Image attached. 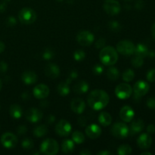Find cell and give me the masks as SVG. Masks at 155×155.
Segmentation results:
<instances>
[{"label": "cell", "mask_w": 155, "mask_h": 155, "mask_svg": "<svg viewBox=\"0 0 155 155\" xmlns=\"http://www.w3.org/2000/svg\"><path fill=\"white\" fill-rule=\"evenodd\" d=\"M109 95L105 91L95 89L92 91L88 96V104L95 110H100L108 104Z\"/></svg>", "instance_id": "1"}, {"label": "cell", "mask_w": 155, "mask_h": 155, "mask_svg": "<svg viewBox=\"0 0 155 155\" xmlns=\"http://www.w3.org/2000/svg\"><path fill=\"white\" fill-rule=\"evenodd\" d=\"M99 58L104 65L111 66L115 64L118 60V52L112 46H106L101 48L99 53Z\"/></svg>", "instance_id": "2"}, {"label": "cell", "mask_w": 155, "mask_h": 155, "mask_svg": "<svg viewBox=\"0 0 155 155\" xmlns=\"http://www.w3.org/2000/svg\"><path fill=\"white\" fill-rule=\"evenodd\" d=\"M59 150L58 144L54 139H47L40 145V151L46 155H55Z\"/></svg>", "instance_id": "3"}, {"label": "cell", "mask_w": 155, "mask_h": 155, "mask_svg": "<svg viewBox=\"0 0 155 155\" xmlns=\"http://www.w3.org/2000/svg\"><path fill=\"white\" fill-rule=\"evenodd\" d=\"M19 21L24 24H31L35 22L36 19V13L33 8H24L18 14Z\"/></svg>", "instance_id": "4"}, {"label": "cell", "mask_w": 155, "mask_h": 155, "mask_svg": "<svg viewBox=\"0 0 155 155\" xmlns=\"http://www.w3.org/2000/svg\"><path fill=\"white\" fill-rule=\"evenodd\" d=\"M135 48L136 45H134L133 42L131 41L125 40L120 41L117 44V51L118 53L123 54V55L130 56L134 54L135 52Z\"/></svg>", "instance_id": "5"}, {"label": "cell", "mask_w": 155, "mask_h": 155, "mask_svg": "<svg viewBox=\"0 0 155 155\" xmlns=\"http://www.w3.org/2000/svg\"><path fill=\"white\" fill-rule=\"evenodd\" d=\"M112 135L118 139H125L130 134V129L124 123L118 122L114 124L111 127Z\"/></svg>", "instance_id": "6"}, {"label": "cell", "mask_w": 155, "mask_h": 155, "mask_svg": "<svg viewBox=\"0 0 155 155\" xmlns=\"http://www.w3.org/2000/svg\"><path fill=\"white\" fill-rule=\"evenodd\" d=\"M133 89L128 83H120L115 89V94L120 99H127L131 96Z\"/></svg>", "instance_id": "7"}, {"label": "cell", "mask_w": 155, "mask_h": 155, "mask_svg": "<svg viewBox=\"0 0 155 155\" xmlns=\"http://www.w3.org/2000/svg\"><path fill=\"white\" fill-rule=\"evenodd\" d=\"M104 10L110 16L117 15L121 10L120 4L117 0H105L104 2Z\"/></svg>", "instance_id": "8"}, {"label": "cell", "mask_w": 155, "mask_h": 155, "mask_svg": "<svg viewBox=\"0 0 155 155\" xmlns=\"http://www.w3.org/2000/svg\"><path fill=\"white\" fill-rule=\"evenodd\" d=\"M95 39V36L91 32L87 30L80 31L77 36V41L83 46H89L92 45Z\"/></svg>", "instance_id": "9"}, {"label": "cell", "mask_w": 155, "mask_h": 155, "mask_svg": "<svg viewBox=\"0 0 155 155\" xmlns=\"http://www.w3.org/2000/svg\"><path fill=\"white\" fill-rule=\"evenodd\" d=\"M1 143L5 148L11 149L15 148L18 144V139L13 133H5L2 136Z\"/></svg>", "instance_id": "10"}, {"label": "cell", "mask_w": 155, "mask_h": 155, "mask_svg": "<svg viewBox=\"0 0 155 155\" xmlns=\"http://www.w3.org/2000/svg\"><path fill=\"white\" fill-rule=\"evenodd\" d=\"M72 130L71 124L66 120H61L55 127V132L60 136H68Z\"/></svg>", "instance_id": "11"}, {"label": "cell", "mask_w": 155, "mask_h": 155, "mask_svg": "<svg viewBox=\"0 0 155 155\" xmlns=\"http://www.w3.org/2000/svg\"><path fill=\"white\" fill-rule=\"evenodd\" d=\"M149 89V84L147 82L143 81V80H139V81H137L135 83L134 86H133L134 95L142 97L148 93Z\"/></svg>", "instance_id": "12"}, {"label": "cell", "mask_w": 155, "mask_h": 155, "mask_svg": "<svg viewBox=\"0 0 155 155\" xmlns=\"http://www.w3.org/2000/svg\"><path fill=\"white\" fill-rule=\"evenodd\" d=\"M33 95L38 99H44L49 95V88L45 84H39L33 89Z\"/></svg>", "instance_id": "13"}, {"label": "cell", "mask_w": 155, "mask_h": 155, "mask_svg": "<svg viewBox=\"0 0 155 155\" xmlns=\"http://www.w3.org/2000/svg\"><path fill=\"white\" fill-rule=\"evenodd\" d=\"M26 119L31 123H37L42 118V113L37 108L32 107L26 112Z\"/></svg>", "instance_id": "14"}, {"label": "cell", "mask_w": 155, "mask_h": 155, "mask_svg": "<svg viewBox=\"0 0 155 155\" xmlns=\"http://www.w3.org/2000/svg\"><path fill=\"white\" fill-rule=\"evenodd\" d=\"M135 116V112L131 107L128 105H125L120 109V117L121 120L126 123L131 122Z\"/></svg>", "instance_id": "15"}, {"label": "cell", "mask_w": 155, "mask_h": 155, "mask_svg": "<svg viewBox=\"0 0 155 155\" xmlns=\"http://www.w3.org/2000/svg\"><path fill=\"white\" fill-rule=\"evenodd\" d=\"M152 144V139L148 133H142L137 139V145L141 149H148Z\"/></svg>", "instance_id": "16"}, {"label": "cell", "mask_w": 155, "mask_h": 155, "mask_svg": "<svg viewBox=\"0 0 155 155\" xmlns=\"http://www.w3.org/2000/svg\"><path fill=\"white\" fill-rule=\"evenodd\" d=\"M71 108L75 114H81L86 108V104L82 98H76L71 101Z\"/></svg>", "instance_id": "17"}, {"label": "cell", "mask_w": 155, "mask_h": 155, "mask_svg": "<svg viewBox=\"0 0 155 155\" xmlns=\"http://www.w3.org/2000/svg\"><path fill=\"white\" fill-rule=\"evenodd\" d=\"M86 134L89 138L92 139H97L101 134V129L97 124H90L86 128Z\"/></svg>", "instance_id": "18"}, {"label": "cell", "mask_w": 155, "mask_h": 155, "mask_svg": "<svg viewBox=\"0 0 155 155\" xmlns=\"http://www.w3.org/2000/svg\"><path fill=\"white\" fill-rule=\"evenodd\" d=\"M45 74L51 79H56L60 75V69L55 64H48L45 67Z\"/></svg>", "instance_id": "19"}, {"label": "cell", "mask_w": 155, "mask_h": 155, "mask_svg": "<svg viewBox=\"0 0 155 155\" xmlns=\"http://www.w3.org/2000/svg\"><path fill=\"white\" fill-rule=\"evenodd\" d=\"M21 79L26 85H32L37 81V75L33 71H27L23 73Z\"/></svg>", "instance_id": "20"}, {"label": "cell", "mask_w": 155, "mask_h": 155, "mask_svg": "<svg viewBox=\"0 0 155 155\" xmlns=\"http://www.w3.org/2000/svg\"><path fill=\"white\" fill-rule=\"evenodd\" d=\"M89 86L87 82L81 80V81H79L78 83L74 85V87H73V90L76 94L82 95V94L86 93L89 90Z\"/></svg>", "instance_id": "21"}, {"label": "cell", "mask_w": 155, "mask_h": 155, "mask_svg": "<svg viewBox=\"0 0 155 155\" xmlns=\"http://www.w3.org/2000/svg\"><path fill=\"white\" fill-rule=\"evenodd\" d=\"M144 127H145V123L142 120H136L133 121L130 125V133L134 135L136 133H141L144 130Z\"/></svg>", "instance_id": "22"}, {"label": "cell", "mask_w": 155, "mask_h": 155, "mask_svg": "<svg viewBox=\"0 0 155 155\" xmlns=\"http://www.w3.org/2000/svg\"><path fill=\"white\" fill-rule=\"evenodd\" d=\"M9 114L14 119H20L22 117L23 110L19 104H12L9 108Z\"/></svg>", "instance_id": "23"}, {"label": "cell", "mask_w": 155, "mask_h": 155, "mask_svg": "<svg viewBox=\"0 0 155 155\" xmlns=\"http://www.w3.org/2000/svg\"><path fill=\"white\" fill-rule=\"evenodd\" d=\"M98 121L103 127H107L111 124L112 117L107 112H101L98 116Z\"/></svg>", "instance_id": "24"}, {"label": "cell", "mask_w": 155, "mask_h": 155, "mask_svg": "<svg viewBox=\"0 0 155 155\" xmlns=\"http://www.w3.org/2000/svg\"><path fill=\"white\" fill-rule=\"evenodd\" d=\"M148 47L146 46L145 45L142 43H139L135 48V52L134 54L136 55L139 56V57L142 58H145L146 56H148Z\"/></svg>", "instance_id": "25"}, {"label": "cell", "mask_w": 155, "mask_h": 155, "mask_svg": "<svg viewBox=\"0 0 155 155\" xmlns=\"http://www.w3.org/2000/svg\"><path fill=\"white\" fill-rule=\"evenodd\" d=\"M62 151L65 154H70L72 152L74 149V142L71 139H65L63 141L61 145Z\"/></svg>", "instance_id": "26"}, {"label": "cell", "mask_w": 155, "mask_h": 155, "mask_svg": "<svg viewBox=\"0 0 155 155\" xmlns=\"http://www.w3.org/2000/svg\"><path fill=\"white\" fill-rule=\"evenodd\" d=\"M57 91L58 93L61 96H67L70 93L69 83H68L67 82H61L58 86Z\"/></svg>", "instance_id": "27"}, {"label": "cell", "mask_w": 155, "mask_h": 155, "mask_svg": "<svg viewBox=\"0 0 155 155\" xmlns=\"http://www.w3.org/2000/svg\"><path fill=\"white\" fill-rule=\"evenodd\" d=\"M48 133V128L45 125H39L37 126L36 128L33 130V135L37 138H41L45 136Z\"/></svg>", "instance_id": "28"}, {"label": "cell", "mask_w": 155, "mask_h": 155, "mask_svg": "<svg viewBox=\"0 0 155 155\" xmlns=\"http://www.w3.org/2000/svg\"><path fill=\"white\" fill-rule=\"evenodd\" d=\"M120 77V72L118 69L114 67L110 68L107 71V77L110 80H117Z\"/></svg>", "instance_id": "29"}, {"label": "cell", "mask_w": 155, "mask_h": 155, "mask_svg": "<svg viewBox=\"0 0 155 155\" xmlns=\"http://www.w3.org/2000/svg\"><path fill=\"white\" fill-rule=\"evenodd\" d=\"M72 140L77 144H82L85 141V136L83 133L80 131H75L72 134Z\"/></svg>", "instance_id": "30"}, {"label": "cell", "mask_w": 155, "mask_h": 155, "mask_svg": "<svg viewBox=\"0 0 155 155\" xmlns=\"http://www.w3.org/2000/svg\"><path fill=\"white\" fill-rule=\"evenodd\" d=\"M135 73L132 69H127L123 74V80L127 83L131 82L134 79Z\"/></svg>", "instance_id": "31"}, {"label": "cell", "mask_w": 155, "mask_h": 155, "mask_svg": "<svg viewBox=\"0 0 155 155\" xmlns=\"http://www.w3.org/2000/svg\"><path fill=\"white\" fill-rule=\"evenodd\" d=\"M132 153V148L128 145H122L117 148L119 155H129Z\"/></svg>", "instance_id": "32"}, {"label": "cell", "mask_w": 155, "mask_h": 155, "mask_svg": "<svg viewBox=\"0 0 155 155\" xmlns=\"http://www.w3.org/2000/svg\"><path fill=\"white\" fill-rule=\"evenodd\" d=\"M107 27L113 32H118L121 30V25L117 21H110L107 24Z\"/></svg>", "instance_id": "33"}, {"label": "cell", "mask_w": 155, "mask_h": 155, "mask_svg": "<svg viewBox=\"0 0 155 155\" xmlns=\"http://www.w3.org/2000/svg\"><path fill=\"white\" fill-rule=\"evenodd\" d=\"M21 146L24 150H27H27H31L34 147V143H33L32 139L26 138L21 142Z\"/></svg>", "instance_id": "34"}, {"label": "cell", "mask_w": 155, "mask_h": 155, "mask_svg": "<svg viewBox=\"0 0 155 155\" xmlns=\"http://www.w3.org/2000/svg\"><path fill=\"white\" fill-rule=\"evenodd\" d=\"M42 58L45 61H49L52 59L54 56V52L51 48H47L42 52Z\"/></svg>", "instance_id": "35"}, {"label": "cell", "mask_w": 155, "mask_h": 155, "mask_svg": "<svg viewBox=\"0 0 155 155\" xmlns=\"http://www.w3.org/2000/svg\"><path fill=\"white\" fill-rule=\"evenodd\" d=\"M131 62L133 66L135 68H141L144 64V59L143 58L136 55L134 58H133Z\"/></svg>", "instance_id": "36"}, {"label": "cell", "mask_w": 155, "mask_h": 155, "mask_svg": "<svg viewBox=\"0 0 155 155\" xmlns=\"http://www.w3.org/2000/svg\"><path fill=\"white\" fill-rule=\"evenodd\" d=\"M86 58V53L83 50H77V51H74V60L77 61H81L84 60V58Z\"/></svg>", "instance_id": "37"}, {"label": "cell", "mask_w": 155, "mask_h": 155, "mask_svg": "<svg viewBox=\"0 0 155 155\" xmlns=\"http://www.w3.org/2000/svg\"><path fill=\"white\" fill-rule=\"evenodd\" d=\"M103 71H104V67H103L102 65L99 64H95V66L93 67V68H92V72H93V74H95V75H101L103 73Z\"/></svg>", "instance_id": "38"}, {"label": "cell", "mask_w": 155, "mask_h": 155, "mask_svg": "<svg viewBox=\"0 0 155 155\" xmlns=\"http://www.w3.org/2000/svg\"><path fill=\"white\" fill-rule=\"evenodd\" d=\"M78 72H77V71H75V70H73V71H71V72H70L69 75H68V79H67L66 82L68 83H71V82L73 81L74 80H75V79H77V77H78Z\"/></svg>", "instance_id": "39"}, {"label": "cell", "mask_w": 155, "mask_h": 155, "mask_svg": "<svg viewBox=\"0 0 155 155\" xmlns=\"http://www.w3.org/2000/svg\"><path fill=\"white\" fill-rule=\"evenodd\" d=\"M146 77L148 82H151V83L155 82V68L148 71V72L147 73Z\"/></svg>", "instance_id": "40"}, {"label": "cell", "mask_w": 155, "mask_h": 155, "mask_svg": "<svg viewBox=\"0 0 155 155\" xmlns=\"http://www.w3.org/2000/svg\"><path fill=\"white\" fill-rule=\"evenodd\" d=\"M16 24H17V20L15 17L9 16L8 18L6 19V24H7L8 27H14V26L16 25Z\"/></svg>", "instance_id": "41"}, {"label": "cell", "mask_w": 155, "mask_h": 155, "mask_svg": "<svg viewBox=\"0 0 155 155\" xmlns=\"http://www.w3.org/2000/svg\"><path fill=\"white\" fill-rule=\"evenodd\" d=\"M147 106H148V108L153 109L154 110L155 109V97H151V98H149L148 99L146 102Z\"/></svg>", "instance_id": "42"}, {"label": "cell", "mask_w": 155, "mask_h": 155, "mask_svg": "<svg viewBox=\"0 0 155 155\" xmlns=\"http://www.w3.org/2000/svg\"><path fill=\"white\" fill-rule=\"evenodd\" d=\"M105 44V39H104V38H100V39H98V40L96 41V42H95V47H96L97 48H104Z\"/></svg>", "instance_id": "43"}, {"label": "cell", "mask_w": 155, "mask_h": 155, "mask_svg": "<svg viewBox=\"0 0 155 155\" xmlns=\"http://www.w3.org/2000/svg\"><path fill=\"white\" fill-rule=\"evenodd\" d=\"M27 131V128L26 126L24 125H21L18 127L17 129V132L19 135H24Z\"/></svg>", "instance_id": "44"}, {"label": "cell", "mask_w": 155, "mask_h": 155, "mask_svg": "<svg viewBox=\"0 0 155 155\" xmlns=\"http://www.w3.org/2000/svg\"><path fill=\"white\" fill-rule=\"evenodd\" d=\"M8 70V64L5 61H0V73L4 74Z\"/></svg>", "instance_id": "45"}, {"label": "cell", "mask_w": 155, "mask_h": 155, "mask_svg": "<svg viewBox=\"0 0 155 155\" xmlns=\"http://www.w3.org/2000/svg\"><path fill=\"white\" fill-rule=\"evenodd\" d=\"M144 6H145V3H144V2L142 0H137L136 4H135V8L137 10H142L144 8Z\"/></svg>", "instance_id": "46"}, {"label": "cell", "mask_w": 155, "mask_h": 155, "mask_svg": "<svg viewBox=\"0 0 155 155\" xmlns=\"http://www.w3.org/2000/svg\"><path fill=\"white\" fill-rule=\"evenodd\" d=\"M77 123L80 127H85L86 125V123H87V120L85 117H80L77 120Z\"/></svg>", "instance_id": "47"}, {"label": "cell", "mask_w": 155, "mask_h": 155, "mask_svg": "<svg viewBox=\"0 0 155 155\" xmlns=\"http://www.w3.org/2000/svg\"><path fill=\"white\" fill-rule=\"evenodd\" d=\"M147 132H148V134H151V133H154L155 132V127L154 124H150L147 127Z\"/></svg>", "instance_id": "48"}, {"label": "cell", "mask_w": 155, "mask_h": 155, "mask_svg": "<svg viewBox=\"0 0 155 155\" xmlns=\"http://www.w3.org/2000/svg\"><path fill=\"white\" fill-rule=\"evenodd\" d=\"M6 8H7V4L5 2H0V13H3L5 12Z\"/></svg>", "instance_id": "49"}, {"label": "cell", "mask_w": 155, "mask_h": 155, "mask_svg": "<svg viewBox=\"0 0 155 155\" xmlns=\"http://www.w3.org/2000/svg\"><path fill=\"white\" fill-rule=\"evenodd\" d=\"M54 120H55V117L54 116V115H49V116L47 117L46 119V122L48 123V124H52V123L54 122Z\"/></svg>", "instance_id": "50"}, {"label": "cell", "mask_w": 155, "mask_h": 155, "mask_svg": "<svg viewBox=\"0 0 155 155\" xmlns=\"http://www.w3.org/2000/svg\"><path fill=\"white\" fill-rule=\"evenodd\" d=\"M21 98H22L24 100V101H27V100H28L29 98H30V93H29L28 92H23L22 95H21Z\"/></svg>", "instance_id": "51"}, {"label": "cell", "mask_w": 155, "mask_h": 155, "mask_svg": "<svg viewBox=\"0 0 155 155\" xmlns=\"http://www.w3.org/2000/svg\"><path fill=\"white\" fill-rule=\"evenodd\" d=\"M98 155H110L111 154V152L109 151H106V150H104V151H101L98 153Z\"/></svg>", "instance_id": "52"}, {"label": "cell", "mask_w": 155, "mask_h": 155, "mask_svg": "<svg viewBox=\"0 0 155 155\" xmlns=\"http://www.w3.org/2000/svg\"><path fill=\"white\" fill-rule=\"evenodd\" d=\"M80 154L82 155H90V154H92V152H91V151H89L88 149H84V150H83V151H80Z\"/></svg>", "instance_id": "53"}, {"label": "cell", "mask_w": 155, "mask_h": 155, "mask_svg": "<svg viewBox=\"0 0 155 155\" xmlns=\"http://www.w3.org/2000/svg\"><path fill=\"white\" fill-rule=\"evenodd\" d=\"M40 106L42 107H46L48 106V101H46L45 100H43V101H42L40 102Z\"/></svg>", "instance_id": "54"}, {"label": "cell", "mask_w": 155, "mask_h": 155, "mask_svg": "<svg viewBox=\"0 0 155 155\" xmlns=\"http://www.w3.org/2000/svg\"><path fill=\"white\" fill-rule=\"evenodd\" d=\"M148 56L151 58H155V51H148Z\"/></svg>", "instance_id": "55"}, {"label": "cell", "mask_w": 155, "mask_h": 155, "mask_svg": "<svg viewBox=\"0 0 155 155\" xmlns=\"http://www.w3.org/2000/svg\"><path fill=\"white\" fill-rule=\"evenodd\" d=\"M5 48V44L3 43L2 42H1V41H0V54L4 51Z\"/></svg>", "instance_id": "56"}, {"label": "cell", "mask_w": 155, "mask_h": 155, "mask_svg": "<svg viewBox=\"0 0 155 155\" xmlns=\"http://www.w3.org/2000/svg\"><path fill=\"white\" fill-rule=\"evenodd\" d=\"M151 33H152V36L155 39V23L152 25V27H151Z\"/></svg>", "instance_id": "57"}, {"label": "cell", "mask_w": 155, "mask_h": 155, "mask_svg": "<svg viewBox=\"0 0 155 155\" xmlns=\"http://www.w3.org/2000/svg\"><path fill=\"white\" fill-rule=\"evenodd\" d=\"M67 2L70 5H72V4H74V0H67Z\"/></svg>", "instance_id": "58"}, {"label": "cell", "mask_w": 155, "mask_h": 155, "mask_svg": "<svg viewBox=\"0 0 155 155\" xmlns=\"http://www.w3.org/2000/svg\"><path fill=\"white\" fill-rule=\"evenodd\" d=\"M142 155H151V152H143L141 154Z\"/></svg>", "instance_id": "59"}, {"label": "cell", "mask_w": 155, "mask_h": 155, "mask_svg": "<svg viewBox=\"0 0 155 155\" xmlns=\"http://www.w3.org/2000/svg\"><path fill=\"white\" fill-rule=\"evenodd\" d=\"M2 83L1 80H0V90L2 89Z\"/></svg>", "instance_id": "60"}, {"label": "cell", "mask_w": 155, "mask_h": 155, "mask_svg": "<svg viewBox=\"0 0 155 155\" xmlns=\"http://www.w3.org/2000/svg\"><path fill=\"white\" fill-rule=\"evenodd\" d=\"M56 1H57V2H62V1H64V0H56Z\"/></svg>", "instance_id": "61"}, {"label": "cell", "mask_w": 155, "mask_h": 155, "mask_svg": "<svg viewBox=\"0 0 155 155\" xmlns=\"http://www.w3.org/2000/svg\"><path fill=\"white\" fill-rule=\"evenodd\" d=\"M124 1H131V0H124Z\"/></svg>", "instance_id": "62"}, {"label": "cell", "mask_w": 155, "mask_h": 155, "mask_svg": "<svg viewBox=\"0 0 155 155\" xmlns=\"http://www.w3.org/2000/svg\"><path fill=\"white\" fill-rule=\"evenodd\" d=\"M5 1H7V2H9V1H11V0H5Z\"/></svg>", "instance_id": "63"}]
</instances>
